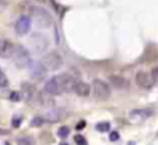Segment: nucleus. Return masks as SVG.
I'll list each match as a JSON object with an SVG mask.
<instances>
[{"instance_id": "f257e3e1", "label": "nucleus", "mask_w": 158, "mask_h": 145, "mask_svg": "<svg viewBox=\"0 0 158 145\" xmlns=\"http://www.w3.org/2000/svg\"><path fill=\"white\" fill-rule=\"evenodd\" d=\"M30 15L34 20L36 27L39 28H49L52 25V15L42 7L31 6L30 7Z\"/></svg>"}, {"instance_id": "f03ea898", "label": "nucleus", "mask_w": 158, "mask_h": 145, "mask_svg": "<svg viewBox=\"0 0 158 145\" xmlns=\"http://www.w3.org/2000/svg\"><path fill=\"white\" fill-rule=\"evenodd\" d=\"M11 59L18 68H27L31 63L30 53H28L27 49H25L24 46H21V45H15L14 46V52H13Z\"/></svg>"}, {"instance_id": "7ed1b4c3", "label": "nucleus", "mask_w": 158, "mask_h": 145, "mask_svg": "<svg viewBox=\"0 0 158 145\" xmlns=\"http://www.w3.org/2000/svg\"><path fill=\"white\" fill-rule=\"evenodd\" d=\"M28 43H30V46H31V50H32L35 54H42L49 46L48 38L39 32L32 34L30 41H28Z\"/></svg>"}, {"instance_id": "20e7f679", "label": "nucleus", "mask_w": 158, "mask_h": 145, "mask_svg": "<svg viewBox=\"0 0 158 145\" xmlns=\"http://www.w3.org/2000/svg\"><path fill=\"white\" fill-rule=\"evenodd\" d=\"M110 92H112V89H110L109 84L105 83L104 80L97 78V80L93 81V94L97 99H99V101H106V99H109Z\"/></svg>"}, {"instance_id": "39448f33", "label": "nucleus", "mask_w": 158, "mask_h": 145, "mask_svg": "<svg viewBox=\"0 0 158 145\" xmlns=\"http://www.w3.org/2000/svg\"><path fill=\"white\" fill-rule=\"evenodd\" d=\"M42 64L45 66L46 70H57L63 66V59L57 52H49L48 54H45L44 59H42Z\"/></svg>"}, {"instance_id": "423d86ee", "label": "nucleus", "mask_w": 158, "mask_h": 145, "mask_svg": "<svg viewBox=\"0 0 158 145\" xmlns=\"http://www.w3.org/2000/svg\"><path fill=\"white\" fill-rule=\"evenodd\" d=\"M28 71H30L31 78H34V80H42L46 75V68L42 64V62H32L31 60L30 66H28Z\"/></svg>"}, {"instance_id": "0eeeda50", "label": "nucleus", "mask_w": 158, "mask_h": 145, "mask_svg": "<svg viewBox=\"0 0 158 145\" xmlns=\"http://www.w3.org/2000/svg\"><path fill=\"white\" fill-rule=\"evenodd\" d=\"M44 92L46 95H51V96H55V95H59L62 94V87H60L59 83V78L57 77H52L49 78L44 85Z\"/></svg>"}, {"instance_id": "6e6552de", "label": "nucleus", "mask_w": 158, "mask_h": 145, "mask_svg": "<svg viewBox=\"0 0 158 145\" xmlns=\"http://www.w3.org/2000/svg\"><path fill=\"white\" fill-rule=\"evenodd\" d=\"M134 81H136L139 88H141V89H150L152 87V84H154V81H152V78H151V74H148L146 71H139L137 74H136Z\"/></svg>"}, {"instance_id": "1a4fd4ad", "label": "nucleus", "mask_w": 158, "mask_h": 145, "mask_svg": "<svg viewBox=\"0 0 158 145\" xmlns=\"http://www.w3.org/2000/svg\"><path fill=\"white\" fill-rule=\"evenodd\" d=\"M30 30H31V18L28 15H21L17 20V22H15V32L23 36L30 32Z\"/></svg>"}, {"instance_id": "9d476101", "label": "nucleus", "mask_w": 158, "mask_h": 145, "mask_svg": "<svg viewBox=\"0 0 158 145\" xmlns=\"http://www.w3.org/2000/svg\"><path fill=\"white\" fill-rule=\"evenodd\" d=\"M57 78H59V83H60V87H62L63 92H73L77 81H76L72 75L67 74V73H63V74H60Z\"/></svg>"}, {"instance_id": "9b49d317", "label": "nucleus", "mask_w": 158, "mask_h": 145, "mask_svg": "<svg viewBox=\"0 0 158 145\" xmlns=\"http://www.w3.org/2000/svg\"><path fill=\"white\" fill-rule=\"evenodd\" d=\"M109 83H110V85H112V88L118 89V91H127V89L130 88L129 80H126L125 77H120V75H110Z\"/></svg>"}, {"instance_id": "f8f14e48", "label": "nucleus", "mask_w": 158, "mask_h": 145, "mask_svg": "<svg viewBox=\"0 0 158 145\" xmlns=\"http://www.w3.org/2000/svg\"><path fill=\"white\" fill-rule=\"evenodd\" d=\"M42 117L45 119L46 123H56V122H60L63 117H64V110L63 109H51L48 112L45 113Z\"/></svg>"}, {"instance_id": "ddd939ff", "label": "nucleus", "mask_w": 158, "mask_h": 145, "mask_svg": "<svg viewBox=\"0 0 158 145\" xmlns=\"http://www.w3.org/2000/svg\"><path fill=\"white\" fill-rule=\"evenodd\" d=\"M14 52V45L9 39H0V57L10 59Z\"/></svg>"}, {"instance_id": "4468645a", "label": "nucleus", "mask_w": 158, "mask_h": 145, "mask_svg": "<svg viewBox=\"0 0 158 145\" xmlns=\"http://www.w3.org/2000/svg\"><path fill=\"white\" fill-rule=\"evenodd\" d=\"M73 92H74L77 96H81V98H87L91 92H93V87H89L87 83H84V81H77L74 85V89H73Z\"/></svg>"}, {"instance_id": "2eb2a0df", "label": "nucleus", "mask_w": 158, "mask_h": 145, "mask_svg": "<svg viewBox=\"0 0 158 145\" xmlns=\"http://www.w3.org/2000/svg\"><path fill=\"white\" fill-rule=\"evenodd\" d=\"M152 115V110L150 109H136V110H131L130 112V117L131 119H144V117H150Z\"/></svg>"}, {"instance_id": "dca6fc26", "label": "nucleus", "mask_w": 158, "mask_h": 145, "mask_svg": "<svg viewBox=\"0 0 158 145\" xmlns=\"http://www.w3.org/2000/svg\"><path fill=\"white\" fill-rule=\"evenodd\" d=\"M17 145H35V141L31 137H20L17 139Z\"/></svg>"}, {"instance_id": "f3484780", "label": "nucleus", "mask_w": 158, "mask_h": 145, "mask_svg": "<svg viewBox=\"0 0 158 145\" xmlns=\"http://www.w3.org/2000/svg\"><path fill=\"white\" fill-rule=\"evenodd\" d=\"M45 119L44 117H39V116H36V117H34V119H31V122H30V126L31 127H39V126H42V124H45Z\"/></svg>"}, {"instance_id": "a211bd4d", "label": "nucleus", "mask_w": 158, "mask_h": 145, "mask_svg": "<svg viewBox=\"0 0 158 145\" xmlns=\"http://www.w3.org/2000/svg\"><path fill=\"white\" fill-rule=\"evenodd\" d=\"M69 134H70V128L67 127V126H62V127L57 128V135H59L60 138H66Z\"/></svg>"}, {"instance_id": "6ab92c4d", "label": "nucleus", "mask_w": 158, "mask_h": 145, "mask_svg": "<svg viewBox=\"0 0 158 145\" xmlns=\"http://www.w3.org/2000/svg\"><path fill=\"white\" fill-rule=\"evenodd\" d=\"M9 85V80H7L6 74L3 73V70L0 68V88H6Z\"/></svg>"}, {"instance_id": "aec40b11", "label": "nucleus", "mask_w": 158, "mask_h": 145, "mask_svg": "<svg viewBox=\"0 0 158 145\" xmlns=\"http://www.w3.org/2000/svg\"><path fill=\"white\" fill-rule=\"evenodd\" d=\"M109 123L108 122H104V123H99V124H97V130L98 131H108L109 130Z\"/></svg>"}, {"instance_id": "412c9836", "label": "nucleus", "mask_w": 158, "mask_h": 145, "mask_svg": "<svg viewBox=\"0 0 158 145\" xmlns=\"http://www.w3.org/2000/svg\"><path fill=\"white\" fill-rule=\"evenodd\" d=\"M151 78L155 84H158V67H154L151 70Z\"/></svg>"}, {"instance_id": "4be33fe9", "label": "nucleus", "mask_w": 158, "mask_h": 145, "mask_svg": "<svg viewBox=\"0 0 158 145\" xmlns=\"http://www.w3.org/2000/svg\"><path fill=\"white\" fill-rule=\"evenodd\" d=\"M76 142H77L78 145H87V141L84 139V137L83 135H76Z\"/></svg>"}, {"instance_id": "5701e85b", "label": "nucleus", "mask_w": 158, "mask_h": 145, "mask_svg": "<svg viewBox=\"0 0 158 145\" xmlns=\"http://www.w3.org/2000/svg\"><path fill=\"white\" fill-rule=\"evenodd\" d=\"M20 98H21V96H20V94H18V92H13V94L10 95V99H11L13 102H18V101H20Z\"/></svg>"}, {"instance_id": "b1692460", "label": "nucleus", "mask_w": 158, "mask_h": 145, "mask_svg": "<svg viewBox=\"0 0 158 145\" xmlns=\"http://www.w3.org/2000/svg\"><path fill=\"white\" fill-rule=\"evenodd\" d=\"M118 138H119V133H118V131H112L109 135V139L110 141H116Z\"/></svg>"}, {"instance_id": "393cba45", "label": "nucleus", "mask_w": 158, "mask_h": 145, "mask_svg": "<svg viewBox=\"0 0 158 145\" xmlns=\"http://www.w3.org/2000/svg\"><path fill=\"white\" fill-rule=\"evenodd\" d=\"M84 127H85V123H84V122H80L77 126H76V128H77V130H83Z\"/></svg>"}, {"instance_id": "a878e982", "label": "nucleus", "mask_w": 158, "mask_h": 145, "mask_svg": "<svg viewBox=\"0 0 158 145\" xmlns=\"http://www.w3.org/2000/svg\"><path fill=\"white\" fill-rule=\"evenodd\" d=\"M20 122H21V119H14V120H13V126H14V127H18V126H20Z\"/></svg>"}, {"instance_id": "bb28decb", "label": "nucleus", "mask_w": 158, "mask_h": 145, "mask_svg": "<svg viewBox=\"0 0 158 145\" xmlns=\"http://www.w3.org/2000/svg\"><path fill=\"white\" fill-rule=\"evenodd\" d=\"M60 145H69V144H67V142H62V144H60Z\"/></svg>"}]
</instances>
